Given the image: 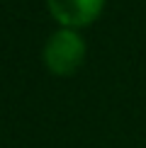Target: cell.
<instances>
[{"instance_id": "6da1fadb", "label": "cell", "mask_w": 146, "mask_h": 148, "mask_svg": "<svg viewBox=\"0 0 146 148\" xmlns=\"http://www.w3.org/2000/svg\"><path fill=\"white\" fill-rule=\"evenodd\" d=\"M85 61V41L71 27H61L44 46V63L54 75H73Z\"/></svg>"}, {"instance_id": "7a4b0ae2", "label": "cell", "mask_w": 146, "mask_h": 148, "mask_svg": "<svg viewBox=\"0 0 146 148\" xmlns=\"http://www.w3.org/2000/svg\"><path fill=\"white\" fill-rule=\"evenodd\" d=\"M49 12L61 27H88L100 17L105 0H46Z\"/></svg>"}]
</instances>
